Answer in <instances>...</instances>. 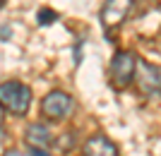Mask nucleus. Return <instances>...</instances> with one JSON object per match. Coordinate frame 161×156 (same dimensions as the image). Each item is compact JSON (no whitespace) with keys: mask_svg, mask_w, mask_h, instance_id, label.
I'll return each mask as SVG.
<instances>
[{"mask_svg":"<svg viewBox=\"0 0 161 156\" xmlns=\"http://www.w3.org/2000/svg\"><path fill=\"white\" fill-rule=\"evenodd\" d=\"M0 106L14 116H27L29 106H31V89L17 79L3 82L0 84Z\"/></svg>","mask_w":161,"mask_h":156,"instance_id":"nucleus-1","label":"nucleus"},{"mask_svg":"<svg viewBox=\"0 0 161 156\" xmlns=\"http://www.w3.org/2000/svg\"><path fill=\"white\" fill-rule=\"evenodd\" d=\"M70 110H72V99L65 91H51L41 101V113L48 120H63L65 116H70Z\"/></svg>","mask_w":161,"mask_h":156,"instance_id":"nucleus-3","label":"nucleus"},{"mask_svg":"<svg viewBox=\"0 0 161 156\" xmlns=\"http://www.w3.org/2000/svg\"><path fill=\"white\" fill-rule=\"evenodd\" d=\"M39 17H41V24H51V22L55 19V12H51V10H43Z\"/></svg>","mask_w":161,"mask_h":156,"instance_id":"nucleus-8","label":"nucleus"},{"mask_svg":"<svg viewBox=\"0 0 161 156\" xmlns=\"http://www.w3.org/2000/svg\"><path fill=\"white\" fill-rule=\"evenodd\" d=\"M31 156H48L46 149H39V147H31Z\"/></svg>","mask_w":161,"mask_h":156,"instance_id":"nucleus-9","label":"nucleus"},{"mask_svg":"<svg viewBox=\"0 0 161 156\" xmlns=\"http://www.w3.org/2000/svg\"><path fill=\"white\" fill-rule=\"evenodd\" d=\"M24 139H27L29 147H39V149H46V147H51V142H53L51 130H48L46 125H41V122H34V125H29V127H27V135H24Z\"/></svg>","mask_w":161,"mask_h":156,"instance_id":"nucleus-7","label":"nucleus"},{"mask_svg":"<svg viewBox=\"0 0 161 156\" xmlns=\"http://www.w3.org/2000/svg\"><path fill=\"white\" fill-rule=\"evenodd\" d=\"M135 67H137V55L130 51H118L111 60V84L115 89H125L132 84Z\"/></svg>","mask_w":161,"mask_h":156,"instance_id":"nucleus-2","label":"nucleus"},{"mask_svg":"<svg viewBox=\"0 0 161 156\" xmlns=\"http://www.w3.org/2000/svg\"><path fill=\"white\" fill-rule=\"evenodd\" d=\"M3 5H5V0H0V7H3Z\"/></svg>","mask_w":161,"mask_h":156,"instance_id":"nucleus-12","label":"nucleus"},{"mask_svg":"<svg viewBox=\"0 0 161 156\" xmlns=\"http://www.w3.org/2000/svg\"><path fill=\"white\" fill-rule=\"evenodd\" d=\"M130 7H132V0H106L103 7H101V24H103V29L120 27L123 19L128 17Z\"/></svg>","mask_w":161,"mask_h":156,"instance_id":"nucleus-5","label":"nucleus"},{"mask_svg":"<svg viewBox=\"0 0 161 156\" xmlns=\"http://www.w3.org/2000/svg\"><path fill=\"white\" fill-rule=\"evenodd\" d=\"M3 120H5V108L0 106V127H3Z\"/></svg>","mask_w":161,"mask_h":156,"instance_id":"nucleus-10","label":"nucleus"},{"mask_svg":"<svg viewBox=\"0 0 161 156\" xmlns=\"http://www.w3.org/2000/svg\"><path fill=\"white\" fill-rule=\"evenodd\" d=\"M3 156H24L22 151H7V154H3Z\"/></svg>","mask_w":161,"mask_h":156,"instance_id":"nucleus-11","label":"nucleus"},{"mask_svg":"<svg viewBox=\"0 0 161 156\" xmlns=\"http://www.w3.org/2000/svg\"><path fill=\"white\" fill-rule=\"evenodd\" d=\"M132 82L142 89V94H144V96H156V94H159V84H161L159 67H156V65H149V62H144V60H137Z\"/></svg>","mask_w":161,"mask_h":156,"instance_id":"nucleus-4","label":"nucleus"},{"mask_svg":"<svg viewBox=\"0 0 161 156\" xmlns=\"http://www.w3.org/2000/svg\"><path fill=\"white\" fill-rule=\"evenodd\" d=\"M82 156H118V147L103 135H92L82 147Z\"/></svg>","mask_w":161,"mask_h":156,"instance_id":"nucleus-6","label":"nucleus"}]
</instances>
